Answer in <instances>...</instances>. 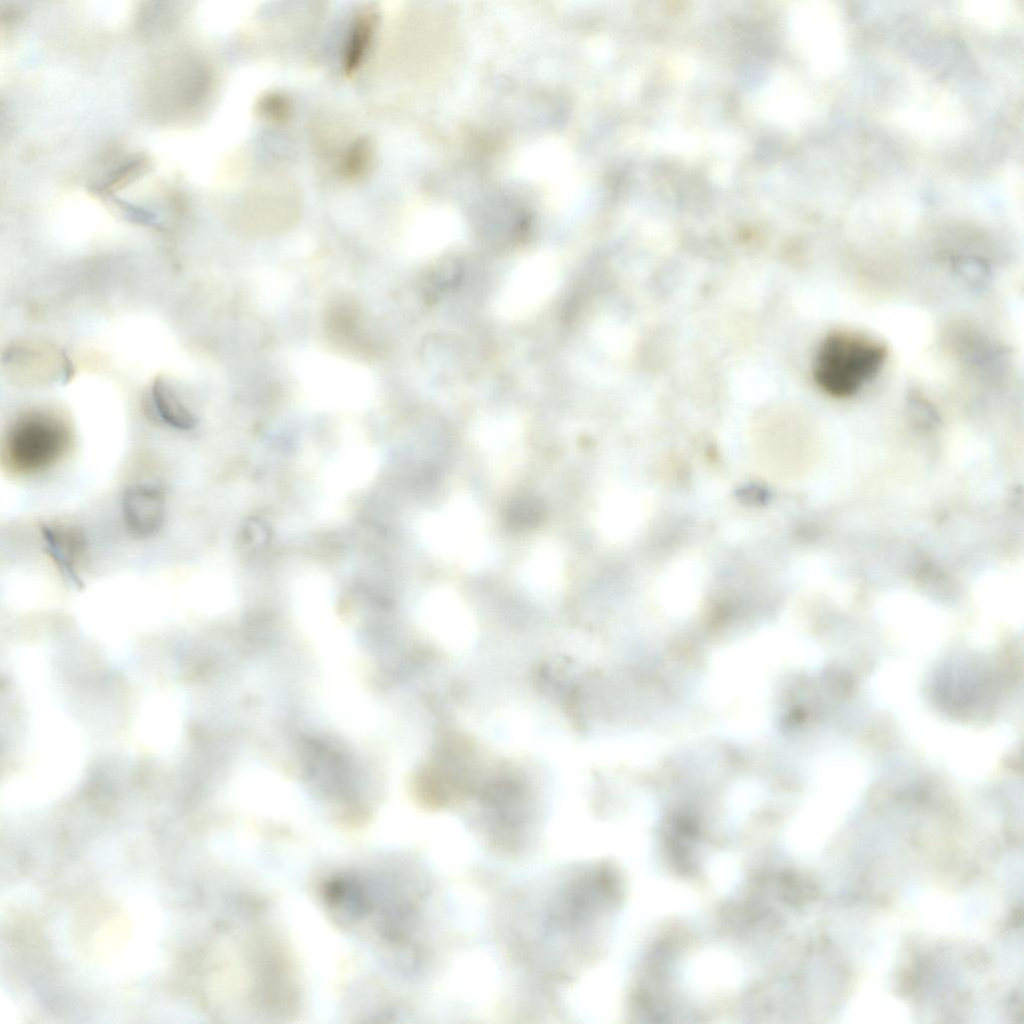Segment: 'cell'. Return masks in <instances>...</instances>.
Instances as JSON below:
<instances>
[{"label":"cell","mask_w":1024,"mask_h":1024,"mask_svg":"<svg viewBox=\"0 0 1024 1024\" xmlns=\"http://www.w3.org/2000/svg\"><path fill=\"white\" fill-rule=\"evenodd\" d=\"M560 276V264L550 252L525 258L513 270L496 303L497 313L521 319L535 313L551 297Z\"/></svg>","instance_id":"6"},{"label":"cell","mask_w":1024,"mask_h":1024,"mask_svg":"<svg viewBox=\"0 0 1024 1024\" xmlns=\"http://www.w3.org/2000/svg\"><path fill=\"white\" fill-rule=\"evenodd\" d=\"M530 591L542 597H553L562 590L564 566L559 549L543 542L528 555L521 572Z\"/></svg>","instance_id":"10"},{"label":"cell","mask_w":1024,"mask_h":1024,"mask_svg":"<svg viewBox=\"0 0 1024 1024\" xmlns=\"http://www.w3.org/2000/svg\"><path fill=\"white\" fill-rule=\"evenodd\" d=\"M382 456L377 447L354 429H346L319 471V517L335 519L343 511L346 494L365 487L377 474Z\"/></svg>","instance_id":"3"},{"label":"cell","mask_w":1024,"mask_h":1024,"mask_svg":"<svg viewBox=\"0 0 1024 1024\" xmlns=\"http://www.w3.org/2000/svg\"><path fill=\"white\" fill-rule=\"evenodd\" d=\"M473 439L485 452L494 472L512 471L522 456V426L512 415L485 416L473 426Z\"/></svg>","instance_id":"7"},{"label":"cell","mask_w":1024,"mask_h":1024,"mask_svg":"<svg viewBox=\"0 0 1024 1024\" xmlns=\"http://www.w3.org/2000/svg\"><path fill=\"white\" fill-rule=\"evenodd\" d=\"M69 445V430L60 419L44 412H30L10 426L3 456L15 472L39 474L57 464Z\"/></svg>","instance_id":"5"},{"label":"cell","mask_w":1024,"mask_h":1024,"mask_svg":"<svg viewBox=\"0 0 1024 1024\" xmlns=\"http://www.w3.org/2000/svg\"><path fill=\"white\" fill-rule=\"evenodd\" d=\"M262 112L269 118L279 120L285 118L288 113V105L285 100L278 96L272 95L264 99L261 104Z\"/></svg>","instance_id":"14"},{"label":"cell","mask_w":1024,"mask_h":1024,"mask_svg":"<svg viewBox=\"0 0 1024 1024\" xmlns=\"http://www.w3.org/2000/svg\"><path fill=\"white\" fill-rule=\"evenodd\" d=\"M418 530L424 546L442 560L477 568L486 558L483 520L468 496L459 495L444 508L423 516Z\"/></svg>","instance_id":"2"},{"label":"cell","mask_w":1024,"mask_h":1024,"mask_svg":"<svg viewBox=\"0 0 1024 1024\" xmlns=\"http://www.w3.org/2000/svg\"><path fill=\"white\" fill-rule=\"evenodd\" d=\"M368 159V146L365 142L357 143L351 150L347 160L345 169L350 175H358L362 172L363 167L366 166Z\"/></svg>","instance_id":"13"},{"label":"cell","mask_w":1024,"mask_h":1024,"mask_svg":"<svg viewBox=\"0 0 1024 1024\" xmlns=\"http://www.w3.org/2000/svg\"><path fill=\"white\" fill-rule=\"evenodd\" d=\"M45 550L58 569L73 583L81 584L79 567L87 550V539L77 527L66 524H42Z\"/></svg>","instance_id":"9"},{"label":"cell","mask_w":1024,"mask_h":1024,"mask_svg":"<svg viewBox=\"0 0 1024 1024\" xmlns=\"http://www.w3.org/2000/svg\"><path fill=\"white\" fill-rule=\"evenodd\" d=\"M373 27L374 16L372 13H365L358 18L346 48L344 65L347 72L354 71L362 61L372 36Z\"/></svg>","instance_id":"12"},{"label":"cell","mask_w":1024,"mask_h":1024,"mask_svg":"<svg viewBox=\"0 0 1024 1024\" xmlns=\"http://www.w3.org/2000/svg\"><path fill=\"white\" fill-rule=\"evenodd\" d=\"M121 510L125 526L132 535L151 537L160 531L166 519L165 492L152 484L132 485L122 495Z\"/></svg>","instance_id":"8"},{"label":"cell","mask_w":1024,"mask_h":1024,"mask_svg":"<svg viewBox=\"0 0 1024 1024\" xmlns=\"http://www.w3.org/2000/svg\"><path fill=\"white\" fill-rule=\"evenodd\" d=\"M886 358V347L876 340L851 332H833L816 352L813 378L828 395L848 398L879 374Z\"/></svg>","instance_id":"1"},{"label":"cell","mask_w":1024,"mask_h":1024,"mask_svg":"<svg viewBox=\"0 0 1024 1024\" xmlns=\"http://www.w3.org/2000/svg\"><path fill=\"white\" fill-rule=\"evenodd\" d=\"M300 375L307 404L318 410H359L372 398L366 373L354 365L324 355L301 359Z\"/></svg>","instance_id":"4"},{"label":"cell","mask_w":1024,"mask_h":1024,"mask_svg":"<svg viewBox=\"0 0 1024 1024\" xmlns=\"http://www.w3.org/2000/svg\"><path fill=\"white\" fill-rule=\"evenodd\" d=\"M152 398L159 418L168 426L180 431H188L196 425L194 415L163 379L160 378L154 382Z\"/></svg>","instance_id":"11"}]
</instances>
